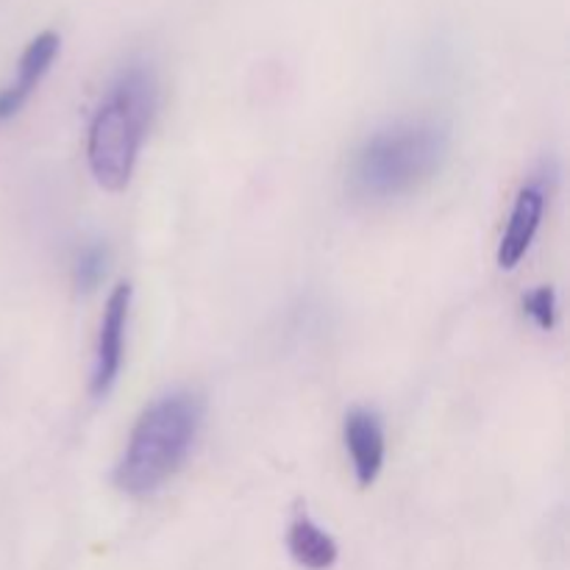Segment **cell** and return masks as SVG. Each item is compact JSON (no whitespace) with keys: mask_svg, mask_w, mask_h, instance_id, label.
Instances as JSON below:
<instances>
[{"mask_svg":"<svg viewBox=\"0 0 570 570\" xmlns=\"http://www.w3.org/2000/svg\"><path fill=\"white\" fill-rule=\"evenodd\" d=\"M61 37L56 31H42L26 45L20 61H17V78L0 89V122H9L22 111V106L31 100L39 83L50 72L53 61L59 59Z\"/></svg>","mask_w":570,"mask_h":570,"instance_id":"52a82bcc","label":"cell"},{"mask_svg":"<svg viewBox=\"0 0 570 570\" xmlns=\"http://www.w3.org/2000/svg\"><path fill=\"white\" fill-rule=\"evenodd\" d=\"M287 551L306 570H328L340 557V549L332 534L323 527H317L309 515L293 518L287 529Z\"/></svg>","mask_w":570,"mask_h":570,"instance_id":"ba28073f","label":"cell"},{"mask_svg":"<svg viewBox=\"0 0 570 570\" xmlns=\"http://www.w3.org/2000/svg\"><path fill=\"white\" fill-rule=\"evenodd\" d=\"M134 287L131 282H120L111 289L106 301L104 317H100L98 343H95L92 376H89V393L92 399H106L120 379L122 360H126V332L131 317Z\"/></svg>","mask_w":570,"mask_h":570,"instance_id":"277c9868","label":"cell"},{"mask_svg":"<svg viewBox=\"0 0 570 570\" xmlns=\"http://www.w3.org/2000/svg\"><path fill=\"white\" fill-rule=\"evenodd\" d=\"M343 440L360 488L376 484V479L382 476L384 456H387V434H384L382 415L367 406H354L345 415Z\"/></svg>","mask_w":570,"mask_h":570,"instance_id":"5b68a950","label":"cell"},{"mask_svg":"<svg viewBox=\"0 0 570 570\" xmlns=\"http://www.w3.org/2000/svg\"><path fill=\"white\" fill-rule=\"evenodd\" d=\"M159 109V78L148 61H128L106 89L87 131V165L106 193H122Z\"/></svg>","mask_w":570,"mask_h":570,"instance_id":"6da1fadb","label":"cell"},{"mask_svg":"<svg viewBox=\"0 0 570 570\" xmlns=\"http://www.w3.org/2000/svg\"><path fill=\"white\" fill-rule=\"evenodd\" d=\"M523 309L532 317L534 326L540 332H554L557 315H560V304H557L554 287H538L523 298Z\"/></svg>","mask_w":570,"mask_h":570,"instance_id":"30bf717a","label":"cell"},{"mask_svg":"<svg viewBox=\"0 0 570 570\" xmlns=\"http://www.w3.org/2000/svg\"><path fill=\"white\" fill-rule=\"evenodd\" d=\"M106 267H109V250H106V245H83L76 256V265H72V282H76V287L81 293H92L104 282Z\"/></svg>","mask_w":570,"mask_h":570,"instance_id":"9c48e42d","label":"cell"},{"mask_svg":"<svg viewBox=\"0 0 570 570\" xmlns=\"http://www.w3.org/2000/svg\"><path fill=\"white\" fill-rule=\"evenodd\" d=\"M206 404L195 390H173L142 410L115 468V484L128 499L159 493L184 468L204 429Z\"/></svg>","mask_w":570,"mask_h":570,"instance_id":"7a4b0ae2","label":"cell"},{"mask_svg":"<svg viewBox=\"0 0 570 570\" xmlns=\"http://www.w3.org/2000/svg\"><path fill=\"white\" fill-rule=\"evenodd\" d=\"M449 131L434 120H404L371 134L351 161V193L367 204L404 198L443 167Z\"/></svg>","mask_w":570,"mask_h":570,"instance_id":"3957f363","label":"cell"},{"mask_svg":"<svg viewBox=\"0 0 570 570\" xmlns=\"http://www.w3.org/2000/svg\"><path fill=\"white\" fill-rule=\"evenodd\" d=\"M546 206H549L546 184L540 178L523 184L515 204H512L504 237H501L499 250H495V262H499L501 271H515L523 262V256L529 254V248H532L534 237L540 232V223H543Z\"/></svg>","mask_w":570,"mask_h":570,"instance_id":"8992f818","label":"cell"}]
</instances>
